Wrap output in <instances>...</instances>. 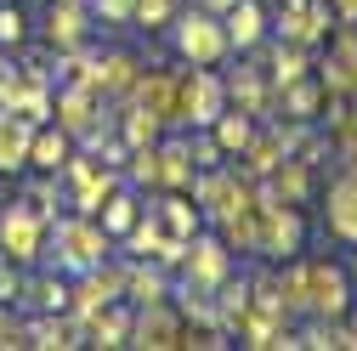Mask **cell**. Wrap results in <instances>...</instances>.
Returning a JSON list of instances; mask_svg holds the SVG:
<instances>
[{"mask_svg":"<svg viewBox=\"0 0 357 351\" xmlns=\"http://www.w3.org/2000/svg\"><path fill=\"white\" fill-rule=\"evenodd\" d=\"M255 57H261V68H266V79H273V85H289V79L312 74V46L284 40V34H278V40H261Z\"/></svg>","mask_w":357,"mask_h":351,"instance_id":"obj_19","label":"cell"},{"mask_svg":"<svg viewBox=\"0 0 357 351\" xmlns=\"http://www.w3.org/2000/svg\"><path fill=\"white\" fill-rule=\"evenodd\" d=\"M227 272H233V249L221 244V233H210V238L193 233L182 260H176V283H188V289H215Z\"/></svg>","mask_w":357,"mask_h":351,"instance_id":"obj_9","label":"cell"},{"mask_svg":"<svg viewBox=\"0 0 357 351\" xmlns=\"http://www.w3.org/2000/svg\"><path fill=\"white\" fill-rule=\"evenodd\" d=\"M324 79L318 74H301V79H289V85H278V114L284 119H301V125H318L324 119Z\"/></svg>","mask_w":357,"mask_h":351,"instance_id":"obj_24","label":"cell"},{"mask_svg":"<svg viewBox=\"0 0 357 351\" xmlns=\"http://www.w3.org/2000/svg\"><path fill=\"white\" fill-rule=\"evenodd\" d=\"M324 227L329 238L357 249V164L351 159H335V176L324 187Z\"/></svg>","mask_w":357,"mask_h":351,"instance_id":"obj_10","label":"cell"},{"mask_svg":"<svg viewBox=\"0 0 357 351\" xmlns=\"http://www.w3.org/2000/svg\"><path fill=\"white\" fill-rule=\"evenodd\" d=\"M284 153H289V148H284V130H278V119H261V125H255V136H250V142L233 153V164H238L244 176H255V182H261V176L273 170Z\"/></svg>","mask_w":357,"mask_h":351,"instance_id":"obj_20","label":"cell"},{"mask_svg":"<svg viewBox=\"0 0 357 351\" xmlns=\"http://www.w3.org/2000/svg\"><path fill=\"white\" fill-rule=\"evenodd\" d=\"M29 142H34V125L12 108H0V176H17L29 164Z\"/></svg>","mask_w":357,"mask_h":351,"instance_id":"obj_28","label":"cell"},{"mask_svg":"<svg viewBox=\"0 0 357 351\" xmlns=\"http://www.w3.org/2000/svg\"><path fill=\"white\" fill-rule=\"evenodd\" d=\"M351 283H357V260H351Z\"/></svg>","mask_w":357,"mask_h":351,"instance_id":"obj_42","label":"cell"},{"mask_svg":"<svg viewBox=\"0 0 357 351\" xmlns=\"http://www.w3.org/2000/svg\"><path fill=\"white\" fill-rule=\"evenodd\" d=\"M221 85H227V102L244 108L250 119H273L278 114V85L266 79V68H261L255 52H238L233 68H221Z\"/></svg>","mask_w":357,"mask_h":351,"instance_id":"obj_5","label":"cell"},{"mask_svg":"<svg viewBox=\"0 0 357 351\" xmlns=\"http://www.w3.org/2000/svg\"><path fill=\"white\" fill-rule=\"evenodd\" d=\"M329 23H357V0H324Z\"/></svg>","mask_w":357,"mask_h":351,"instance_id":"obj_39","label":"cell"},{"mask_svg":"<svg viewBox=\"0 0 357 351\" xmlns=\"http://www.w3.org/2000/svg\"><path fill=\"white\" fill-rule=\"evenodd\" d=\"M193 6H204V12H215V17H221V12L233 6V0H193Z\"/></svg>","mask_w":357,"mask_h":351,"instance_id":"obj_40","label":"cell"},{"mask_svg":"<svg viewBox=\"0 0 357 351\" xmlns=\"http://www.w3.org/2000/svg\"><path fill=\"white\" fill-rule=\"evenodd\" d=\"M46 255H52V267L57 272H91L97 260H108L114 255V238L102 233V221L97 215H79V210H68V215H57V221L46 227Z\"/></svg>","mask_w":357,"mask_h":351,"instance_id":"obj_1","label":"cell"},{"mask_svg":"<svg viewBox=\"0 0 357 351\" xmlns=\"http://www.w3.org/2000/svg\"><path fill=\"white\" fill-rule=\"evenodd\" d=\"M261 193H266V198H278V204H301V210H306V204H312V193H318V170L284 153L273 170L261 176Z\"/></svg>","mask_w":357,"mask_h":351,"instance_id":"obj_15","label":"cell"},{"mask_svg":"<svg viewBox=\"0 0 357 351\" xmlns=\"http://www.w3.org/2000/svg\"><path fill=\"white\" fill-rule=\"evenodd\" d=\"M273 29L284 40H301V46L318 52L324 34H329V12H324V0H278V23Z\"/></svg>","mask_w":357,"mask_h":351,"instance_id":"obj_17","label":"cell"},{"mask_svg":"<svg viewBox=\"0 0 357 351\" xmlns=\"http://www.w3.org/2000/svg\"><path fill=\"white\" fill-rule=\"evenodd\" d=\"M182 329H188V318L176 312V300L130 306V345L137 351H182Z\"/></svg>","mask_w":357,"mask_h":351,"instance_id":"obj_8","label":"cell"},{"mask_svg":"<svg viewBox=\"0 0 357 351\" xmlns=\"http://www.w3.org/2000/svg\"><path fill=\"white\" fill-rule=\"evenodd\" d=\"M193 176H199V164H193V153H188V136H159V193H193Z\"/></svg>","mask_w":357,"mask_h":351,"instance_id":"obj_25","label":"cell"},{"mask_svg":"<svg viewBox=\"0 0 357 351\" xmlns=\"http://www.w3.org/2000/svg\"><path fill=\"white\" fill-rule=\"evenodd\" d=\"M255 125H261V119H250L244 108H233V102H227V108H221V114H215V125H210V136L221 142V153H227V159H233V153H238V148H244V142L255 136Z\"/></svg>","mask_w":357,"mask_h":351,"instance_id":"obj_31","label":"cell"},{"mask_svg":"<svg viewBox=\"0 0 357 351\" xmlns=\"http://www.w3.org/2000/svg\"><path fill=\"white\" fill-rule=\"evenodd\" d=\"M23 345V318H12V300H0V351Z\"/></svg>","mask_w":357,"mask_h":351,"instance_id":"obj_38","label":"cell"},{"mask_svg":"<svg viewBox=\"0 0 357 351\" xmlns=\"http://www.w3.org/2000/svg\"><path fill=\"white\" fill-rule=\"evenodd\" d=\"M221 29H227V46H233V52H255L273 23H266V6H261V0H233V6L221 12Z\"/></svg>","mask_w":357,"mask_h":351,"instance_id":"obj_22","label":"cell"},{"mask_svg":"<svg viewBox=\"0 0 357 351\" xmlns=\"http://www.w3.org/2000/svg\"><path fill=\"white\" fill-rule=\"evenodd\" d=\"M29 40V17L17 0H0V46H23Z\"/></svg>","mask_w":357,"mask_h":351,"instance_id":"obj_34","label":"cell"},{"mask_svg":"<svg viewBox=\"0 0 357 351\" xmlns=\"http://www.w3.org/2000/svg\"><path fill=\"white\" fill-rule=\"evenodd\" d=\"M125 102H142L165 119V130H182V68H159V63H142V79Z\"/></svg>","mask_w":357,"mask_h":351,"instance_id":"obj_12","label":"cell"},{"mask_svg":"<svg viewBox=\"0 0 357 351\" xmlns=\"http://www.w3.org/2000/svg\"><path fill=\"white\" fill-rule=\"evenodd\" d=\"M137 79H142V57H137V52H125V46L97 52V74H91V85H97L108 102H125L130 91H137Z\"/></svg>","mask_w":357,"mask_h":351,"instance_id":"obj_16","label":"cell"},{"mask_svg":"<svg viewBox=\"0 0 357 351\" xmlns=\"http://www.w3.org/2000/svg\"><path fill=\"white\" fill-rule=\"evenodd\" d=\"M40 40H46L52 52H74V46H85V40H91V6H85V0H52Z\"/></svg>","mask_w":357,"mask_h":351,"instance_id":"obj_14","label":"cell"},{"mask_svg":"<svg viewBox=\"0 0 357 351\" xmlns=\"http://www.w3.org/2000/svg\"><path fill=\"white\" fill-rule=\"evenodd\" d=\"M17 306L29 312H68V272H23V289H17Z\"/></svg>","mask_w":357,"mask_h":351,"instance_id":"obj_27","label":"cell"},{"mask_svg":"<svg viewBox=\"0 0 357 351\" xmlns=\"http://www.w3.org/2000/svg\"><path fill=\"white\" fill-rule=\"evenodd\" d=\"M137 215H142V198H137V187H130V182H119L108 198H102V210H97V221H102V233L119 244L130 227H137Z\"/></svg>","mask_w":357,"mask_h":351,"instance_id":"obj_29","label":"cell"},{"mask_svg":"<svg viewBox=\"0 0 357 351\" xmlns=\"http://www.w3.org/2000/svg\"><path fill=\"white\" fill-rule=\"evenodd\" d=\"M312 74L324 79V91L357 97V23H329L324 57H312Z\"/></svg>","mask_w":357,"mask_h":351,"instance_id":"obj_6","label":"cell"},{"mask_svg":"<svg viewBox=\"0 0 357 351\" xmlns=\"http://www.w3.org/2000/svg\"><path fill=\"white\" fill-rule=\"evenodd\" d=\"M125 300L130 306H148V300H170V267L148 255H125Z\"/></svg>","mask_w":357,"mask_h":351,"instance_id":"obj_21","label":"cell"},{"mask_svg":"<svg viewBox=\"0 0 357 351\" xmlns=\"http://www.w3.org/2000/svg\"><path fill=\"white\" fill-rule=\"evenodd\" d=\"M85 345H97V351H119V345H130V300H108V306H97V312L85 318Z\"/></svg>","mask_w":357,"mask_h":351,"instance_id":"obj_23","label":"cell"},{"mask_svg":"<svg viewBox=\"0 0 357 351\" xmlns=\"http://www.w3.org/2000/svg\"><path fill=\"white\" fill-rule=\"evenodd\" d=\"M114 108H119V136H125V148H148V142L165 136V119H159L153 108H142V102H114Z\"/></svg>","mask_w":357,"mask_h":351,"instance_id":"obj_30","label":"cell"},{"mask_svg":"<svg viewBox=\"0 0 357 351\" xmlns=\"http://www.w3.org/2000/svg\"><path fill=\"white\" fill-rule=\"evenodd\" d=\"M182 12V0H137V29H148V34H159V29H170V17Z\"/></svg>","mask_w":357,"mask_h":351,"instance_id":"obj_33","label":"cell"},{"mask_svg":"<svg viewBox=\"0 0 357 351\" xmlns=\"http://www.w3.org/2000/svg\"><path fill=\"white\" fill-rule=\"evenodd\" d=\"M57 198H63V176H52V170H40L29 182V193H23V204L40 215V221H57Z\"/></svg>","mask_w":357,"mask_h":351,"instance_id":"obj_32","label":"cell"},{"mask_svg":"<svg viewBox=\"0 0 357 351\" xmlns=\"http://www.w3.org/2000/svg\"><path fill=\"white\" fill-rule=\"evenodd\" d=\"M221 108H227L221 68H210V63H188V68H182V130H204V125H215Z\"/></svg>","mask_w":357,"mask_h":351,"instance_id":"obj_7","label":"cell"},{"mask_svg":"<svg viewBox=\"0 0 357 351\" xmlns=\"http://www.w3.org/2000/svg\"><path fill=\"white\" fill-rule=\"evenodd\" d=\"M306 249V210L301 204H278L261 193V215H255V255L261 260H295Z\"/></svg>","mask_w":357,"mask_h":351,"instance_id":"obj_3","label":"cell"},{"mask_svg":"<svg viewBox=\"0 0 357 351\" xmlns=\"http://www.w3.org/2000/svg\"><path fill=\"white\" fill-rule=\"evenodd\" d=\"M91 6V17H102V23H130L137 17V0H85Z\"/></svg>","mask_w":357,"mask_h":351,"instance_id":"obj_36","label":"cell"},{"mask_svg":"<svg viewBox=\"0 0 357 351\" xmlns=\"http://www.w3.org/2000/svg\"><path fill=\"white\" fill-rule=\"evenodd\" d=\"M114 114V102L97 91V85H57V102H52V119L68 130V136H91V130Z\"/></svg>","mask_w":357,"mask_h":351,"instance_id":"obj_11","label":"cell"},{"mask_svg":"<svg viewBox=\"0 0 357 351\" xmlns=\"http://www.w3.org/2000/svg\"><path fill=\"white\" fill-rule=\"evenodd\" d=\"M346 318H351V351H357V312H346Z\"/></svg>","mask_w":357,"mask_h":351,"instance_id":"obj_41","label":"cell"},{"mask_svg":"<svg viewBox=\"0 0 357 351\" xmlns=\"http://www.w3.org/2000/svg\"><path fill=\"white\" fill-rule=\"evenodd\" d=\"M17 289H23V267H17L6 249H0V300H12V306H17Z\"/></svg>","mask_w":357,"mask_h":351,"instance_id":"obj_37","label":"cell"},{"mask_svg":"<svg viewBox=\"0 0 357 351\" xmlns=\"http://www.w3.org/2000/svg\"><path fill=\"white\" fill-rule=\"evenodd\" d=\"M74 136L57 125V119H46V125H34V142H29V164L34 170H52V176H63V164L74 159Z\"/></svg>","mask_w":357,"mask_h":351,"instance_id":"obj_26","label":"cell"},{"mask_svg":"<svg viewBox=\"0 0 357 351\" xmlns=\"http://www.w3.org/2000/svg\"><path fill=\"white\" fill-rule=\"evenodd\" d=\"M119 182H125V170L102 164L97 153H79V148H74V159L63 164V193H68V204H74L79 215H97L102 198H108Z\"/></svg>","mask_w":357,"mask_h":351,"instance_id":"obj_4","label":"cell"},{"mask_svg":"<svg viewBox=\"0 0 357 351\" xmlns=\"http://www.w3.org/2000/svg\"><path fill=\"white\" fill-rule=\"evenodd\" d=\"M0 68H6V57H0Z\"/></svg>","mask_w":357,"mask_h":351,"instance_id":"obj_43","label":"cell"},{"mask_svg":"<svg viewBox=\"0 0 357 351\" xmlns=\"http://www.w3.org/2000/svg\"><path fill=\"white\" fill-rule=\"evenodd\" d=\"M188 153H193V164H199V170H210V164L227 159V153H221V142L210 136V125H204V130H188Z\"/></svg>","mask_w":357,"mask_h":351,"instance_id":"obj_35","label":"cell"},{"mask_svg":"<svg viewBox=\"0 0 357 351\" xmlns=\"http://www.w3.org/2000/svg\"><path fill=\"white\" fill-rule=\"evenodd\" d=\"M148 215H153V221L165 227V238H193L199 227H204V215H199V204H193V193H153L148 204H142Z\"/></svg>","mask_w":357,"mask_h":351,"instance_id":"obj_18","label":"cell"},{"mask_svg":"<svg viewBox=\"0 0 357 351\" xmlns=\"http://www.w3.org/2000/svg\"><path fill=\"white\" fill-rule=\"evenodd\" d=\"M170 46H176V57H182V63H210V68H221V63L233 57L221 17L204 12V6H193V0L170 17Z\"/></svg>","mask_w":357,"mask_h":351,"instance_id":"obj_2","label":"cell"},{"mask_svg":"<svg viewBox=\"0 0 357 351\" xmlns=\"http://www.w3.org/2000/svg\"><path fill=\"white\" fill-rule=\"evenodd\" d=\"M46 227L52 221H40L29 204H6L0 210V249H6L17 267H29V260L46 255Z\"/></svg>","mask_w":357,"mask_h":351,"instance_id":"obj_13","label":"cell"}]
</instances>
